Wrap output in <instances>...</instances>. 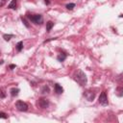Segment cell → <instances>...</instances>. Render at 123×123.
<instances>
[{
    "instance_id": "cell-8",
    "label": "cell",
    "mask_w": 123,
    "mask_h": 123,
    "mask_svg": "<svg viewBox=\"0 0 123 123\" xmlns=\"http://www.w3.org/2000/svg\"><path fill=\"white\" fill-rule=\"evenodd\" d=\"M57 59H58L59 62H63V61L66 59V54H64V53H61V54H59L58 57H57Z\"/></svg>"
},
{
    "instance_id": "cell-13",
    "label": "cell",
    "mask_w": 123,
    "mask_h": 123,
    "mask_svg": "<svg viewBox=\"0 0 123 123\" xmlns=\"http://www.w3.org/2000/svg\"><path fill=\"white\" fill-rule=\"evenodd\" d=\"M123 88L121 87V86H118L117 88H116V94H117V96H119V97H121L122 95H123Z\"/></svg>"
},
{
    "instance_id": "cell-19",
    "label": "cell",
    "mask_w": 123,
    "mask_h": 123,
    "mask_svg": "<svg viewBox=\"0 0 123 123\" xmlns=\"http://www.w3.org/2000/svg\"><path fill=\"white\" fill-rule=\"evenodd\" d=\"M21 19H22V22H23V23H24V25H25V26H26V27H27V28H28V27H29V26H30V25H29V24H28V22H27V21H26V19H25V18H23V17H21Z\"/></svg>"
},
{
    "instance_id": "cell-2",
    "label": "cell",
    "mask_w": 123,
    "mask_h": 123,
    "mask_svg": "<svg viewBox=\"0 0 123 123\" xmlns=\"http://www.w3.org/2000/svg\"><path fill=\"white\" fill-rule=\"evenodd\" d=\"M28 18L35 24H42L43 22V17L41 14H31V15H28Z\"/></svg>"
},
{
    "instance_id": "cell-6",
    "label": "cell",
    "mask_w": 123,
    "mask_h": 123,
    "mask_svg": "<svg viewBox=\"0 0 123 123\" xmlns=\"http://www.w3.org/2000/svg\"><path fill=\"white\" fill-rule=\"evenodd\" d=\"M84 96L87 101H93V99L95 98V92L88 89V90L84 91Z\"/></svg>"
},
{
    "instance_id": "cell-22",
    "label": "cell",
    "mask_w": 123,
    "mask_h": 123,
    "mask_svg": "<svg viewBox=\"0 0 123 123\" xmlns=\"http://www.w3.org/2000/svg\"><path fill=\"white\" fill-rule=\"evenodd\" d=\"M44 2L46 3V5H48V4L50 3V1H49V0H44Z\"/></svg>"
},
{
    "instance_id": "cell-4",
    "label": "cell",
    "mask_w": 123,
    "mask_h": 123,
    "mask_svg": "<svg viewBox=\"0 0 123 123\" xmlns=\"http://www.w3.org/2000/svg\"><path fill=\"white\" fill-rule=\"evenodd\" d=\"M49 104H50V102H49V100L47 98H39L38 101H37V106L39 108H41V109L48 108Z\"/></svg>"
},
{
    "instance_id": "cell-10",
    "label": "cell",
    "mask_w": 123,
    "mask_h": 123,
    "mask_svg": "<svg viewBox=\"0 0 123 123\" xmlns=\"http://www.w3.org/2000/svg\"><path fill=\"white\" fill-rule=\"evenodd\" d=\"M16 2H17V0H12V2L9 4L8 8H9V9H13V10H15V9H16Z\"/></svg>"
},
{
    "instance_id": "cell-1",
    "label": "cell",
    "mask_w": 123,
    "mask_h": 123,
    "mask_svg": "<svg viewBox=\"0 0 123 123\" xmlns=\"http://www.w3.org/2000/svg\"><path fill=\"white\" fill-rule=\"evenodd\" d=\"M73 79L75 82H77L80 86H86V82H87V79H86V74L81 70H77L75 72V74L73 75Z\"/></svg>"
},
{
    "instance_id": "cell-11",
    "label": "cell",
    "mask_w": 123,
    "mask_h": 123,
    "mask_svg": "<svg viewBox=\"0 0 123 123\" xmlns=\"http://www.w3.org/2000/svg\"><path fill=\"white\" fill-rule=\"evenodd\" d=\"M53 26H54V23H53L52 21H48V22L46 23V31H47V32H50Z\"/></svg>"
},
{
    "instance_id": "cell-9",
    "label": "cell",
    "mask_w": 123,
    "mask_h": 123,
    "mask_svg": "<svg viewBox=\"0 0 123 123\" xmlns=\"http://www.w3.org/2000/svg\"><path fill=\"white\" fill-rule=\"evenodd\" d=\"M10 92H11V95H12V97H14V96H16V95L18 94L19 89H18V88H15V87H12V88H11Z\"/></svg>"
},
{
    "instance_id": "cell-5",
    "label": "cell",
    "mask_w": 123,
    "mask_h": 123,
    "mask_svg": "<svg viewBox=\"0 0 123 123\" xmlns=\"http://www.w3.org/2000/svg\"><path fill=\"white\" fill-rule=\"evenodd\" d=\"M99 103H100L102 106H107V105L109 104L106 91H103V92L100 94V96H99Z\"/></svg>"
},
{
    "instance_id": "cell-7",
    "label": "cell",
    "mask_w": 123,
    "mask_h": 123,
    "mask_svg": "<svg viewBox=\"0 0 123 123\" xmlns=\"http://www.w3.org/2000/svg\"><path fill=\"white\" fill-rule=\"evenodd\" d=\"M55 92L57 94H62L63 92V88L59 84H55Z\"/></svg>"
},
{
    "instance_id": "cell-16",
    "label": "cell",
    "mask_w": 123,
    "mask_h": 123,
    "mask_svg": "<svg viewBox=\"0 0 123 123\" xmlns=\"http://www.w3.org/2000/svg\"><path fill=\"white\" fill-rule=\"evenodd\" d=\"M12 37H13V35H3V37L6 41H9Z\"/></svg>"
},
{
    "instance_id": "cell-15",
    "label": "cell",
    "mask_w": 123,
    "mask_h": 123,
    "mask_svg": "<svg viewBox=\"0 0 123 123\" xmlns=\"http://www.w3.org/2000/svg\"><path fill=\"white\" fill-rule=\"evenodd\" d=\"M6 97V91L3 87H0V98H5Z\"/></svg>"
},
{
    "instance_id": "cell-23",
    "label": "cell",
    "mask_w": 123,
    "mask_h": 123,
    "mask_svg": "<svg viewBox=\"0 0 123 123\" xmlns=\"http://www.w3.org/2000/svg\"><path fill=\"white\" fill-rule=\"evenodd\" d=\"M3 63V61H0V64H2Z\"/></svg>"
},
{
    "instance_id": "cell-3",
    "label": "cell",
    "mask_w": 123,
    "mask_h": 123,
    "mask_svg": "<svg viewBox=\"0 0 123 123\" xmlns=\"http://www.w3.org/2000/svg\"><path fill=\"white\" fill-rule=\"evenodd\" d=\"M15 108L19 111H28V104L21 101V100H18L15 103Z\"/></svg>"
},
{
    "instance_id": "cell-17",
    "label": "cell",
    "mask_w": 123,
    "mask_h": 123,
    "mask_svg": "<svg viewBox=\"0 0 123 123\" xmlns=\"http://www.w3.org/2000/svg\"><path fill=\"white\" fill-rule=\"evenodd\" d=\"M74 7H75V4L74 3H70V4H67L66 5V9L67 10H72Z\"/></svg>"
},
{
    "instance_id": "cell-21",
    "label": "cell",
    "mask_w": 123,
    "mask_h": 123,
    "mask_svg": "<svg viewBox=\"0 0 123 123\" xmlns=\"http://www.w3.org/2000/svg\"><path fill=\"white\" fill-rule=\"evenodd\" d=\"M15 67V64H11L10 65V68H14Z\"/></svg>"
},
{
    "instance_id": "cell-14",
    "label": "cell",
    "mask_w": 123,
    "mask_h": 123,
    "mask_svg": "<svg viewBox=\"0 0 123 123\" xmlns=\"http://www.w3.org/2000/svg\"><path fill=\"white\" fill-rule=\"evenodd\" d=\"M22 48H23V42H22V41H19V42L16 44V49H17L18 52H20V51L22 50Z\"/></svg>"
},
{
    "instance_id": "cell-20",
    "label": "cell",
    "mask_w": 123,
    "mask_h": 123,
    "mask_svg": "<svg viewBox=\"0 0 123 123\" xmlns=\"http://www.w3.org/2000/svg\"><path fill=\"white\" fill-rule=\"evenodd\" d=\"M7 3V0H0V7H3Z\"/></svg>"
},
{
    "instance_id": "cell-18",
    "label": "cell",
    "mask_w": 123,
    "mask_h": 123,
    "mask_svg": "<svg viewBox=\"0 0 123 123\" xmlns=\"http://www.w3.org/2000/svg\"><path fill=\"white\" fill-rule=\"evenodd\" d=\"M7 114L5 113V112H2V111H0V118H4V119H7Z\"/></svg>"
},
{
    "instance_id": "cell-12",
    "label": "cell",
    "mask_w": 123,
    "mask_h": 123,
    "mask_svg": "<svg viewBox=\"0 0 123 123\" xmlns=\"http://www.w3.org/2000/svg\"><path fill=\"white\" fill-rule=\"evenodd\" d=\"M49 92H50V88H49L48 86H44L41 88V93H42V94H47V93H49Z\"/></svg>"
}]
</instances>
